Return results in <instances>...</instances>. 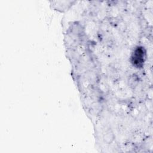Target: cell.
<instances>
[{"label": "cell", "instance_id": "6da1fadb", "mask_svg": "<svg viewBox=\"0 0 153 153\" xmlns=\"http://www.w3.org/2000/svg\"><path fill=\"white\" fill-rule=\"evenodd\" d=\"M145 57V51L143 47H138L136 48L131 56V63L137 68L142 67Z\"/></svg>", "mask_w": 153, "mask_h": 153}]
</instances>
